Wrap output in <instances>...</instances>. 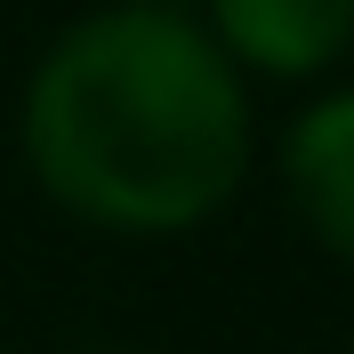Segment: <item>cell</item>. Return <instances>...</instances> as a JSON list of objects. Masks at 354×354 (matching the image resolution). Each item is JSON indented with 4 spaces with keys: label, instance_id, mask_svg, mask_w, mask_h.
I'll return each mask as SVG.
<instances>
[{
    "label": "cell",
    "instance_id": "obj_1",
    "mask_svg": "<svg viewBox=\"0 0 354 354\" xmlns=\"http://www.w3.org/2000/svg\"><path fill=\"white\" fill-rule=\"evenodd\" d=\"M17 145L65 218L113 242H177L242 194L258 105L194 8L105 0L32 57Z\"/></svg>",
    "mask_w": 354,
    "mask_h": 354
},
{
    "label": "cell",
    "instance_id": "obj_2",
    "mask_svg": "<svg viewBox=\"0 0 354 354\" xmlns=\"http://www.w3.org/2000/svg\"><path fill=\"white\" fill-rule=\"evenodd\" d=\"M194 17L242 81H322L354 57V0H201Z\"/></svg>",
    "mask_w": 354,
    "mask_h": 354
},
{
    "label": "cell",
    "instance_id": "obj_3",
    "mask_svg": "<svg viewBox=\"0 0 354 354\" xmlns=\"http://www.w3.org/2000/svg\"><path fill=\"white\" fill-rule=\"evenodd\" d=\"M282 194L322 258L354 274V88H322L282 129Z\"/></svg>",
    "mask_w": 354,
    "mask_h": 354
},
{
    "label": "cell",
    "instance_id": "obj_4",
    "mask_svg": "<svg viewBox=\"0 0 354 354\" xmlns=\"http://www.w3.org/2000/svg\"><path fill=\"white\" fill-rule=\"evenodd\" d=\"M81 354H129V346H81Z\"/></svg>",
    "mask_w": 354,
    "mask_h": 354
},
{
    "label": "cell",
    "instance_id": "obj_5",
    "mask_svg": "<svg viewBox=\"0 0 354 354\" xmlns=\"http://www.w3.org/2000/svg\"><path fill=\"white\" fill-rule=\"evenodd\" d=\"M161 8H201V0H161Z\"/></svg>",
    "mask_w": 354,
    "mask_h": 354
},
{
    "label": "cell",
    "instance_id": "obj_6",
    "mask_svg": "<svg viewBox=\"0 0 354 354\" xmlns=\"http://www.w3.org/2000/svg\"><path fill=\"white\" fill-rule=\"evenodd\" d=\"M346 354H354V346H346Z\"/></svg>",
    "mask_w": 354,
    "mask_h": 354
}]
</instances>
